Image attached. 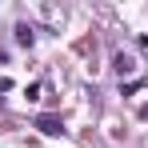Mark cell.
Here are the masks:
<instances>
[{
	"mask_svg": "<svg viewBox=\"0 0 148 148\" xmlns=\"http://www.w3.org/2000/svg\"><path fill=\"white\" fill-rule=\"evenodd\" d=\"M112 68H116L120 76H132V72H136V60H132L128 52H116V56H112Z\"/></svg>",
	"mask_w": 148,
	"mask_h": 148,
	"instance_id": "6da1fadb",
	"label": "cell"
},
{
	"mask_svg": "<svg viewBox=\"0 0 148 148\" xmlns=\"http://www.w3.org/2000/svg\"><path fill=\"white\" fill-rule=\"evenodd\" d=\"M36 128H40L44 136H60V132H64V124L56 120V116H40V120H36Z\"/></svg>",
	"mask_w": 148,
	"mask_h": 148,
	"instance_id": "7a4b0ae2",
	"label": "cell"
},
{
	"mask_svg": "<svg viewBox=\"0 0 148 148\" xmlns=\"http://www.w3.org/2000/svg\"><path fill=\"white\" fill-rule=\"evenodd\" d=\"M16 40H20V44H32V28H28V24H16Z\"/></svg>",
	"mask_w": 148,
	"mask_h": 148,
	"instance_id": "3957f363",
	"label": "cell"
},
{
	"mask_svg": "<svg viewBox=\"0 0 148 148\" xmlns=\"http://www.w3.org/2000/svg\"><path fill=\"white\" fill-rule=\"evenodd\" d=\"M8 88H12V80H0V92H8Z\"/></svg>",
	"mask_w": 148,
	"mask_h": 148,
	"instance_id": "277c9868",
	"label": "cell"
},
{
	"mask_svg": "<svg viewBox=\"0 0 148 148\" xmlns=\"http://www.w3.org/2000/svg\"><path fill=\"white\" fill-rule=\"evenodd\" d=\"M140 120H148V104H144V108H140Z\"/></svg>",
	"mask_w": 148,
	"mask_h": 148,
	"instance_id": "5b68a950",
	"label": "cell"
}]
</instances>
